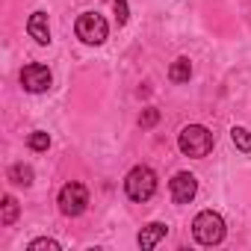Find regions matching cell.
<instances>
[{
  "instance_id": "6da1fadb",
  "label": "cell",
  "mask_w": 251,
  "mask_h": 251,
  "mask_svg": "<svg viewBox=\"0 0 251 251\" xmlns=\"http://www.w3.org/2000/svg\"><path fill=\"white\" fill-rule=\"evenodd\" d=\"M177 145L186 157H207L213 151V133L207 127H201V124H189V127L180 130Z\"/></svg>"
},
{
  "instance_id": "7a4b0ae2",
  "label": "cell",
  "mask_w": 251,
  "mask_h": 251,
  "mask_svg": "<svg viewBox=\"0 0 251 251\" xmlns=\"http://www.w3.org/2000/svg\"><path fill=\"white\" fill-rule=\"evenodd\" d=\"M192 233H195V239L201 245H219L225 239V219L219 213H213V210H204V213L195 216Z\"/></svg>"
},
{
  "instance_id": "3957f363",
  "label": "cell",
  "mask_w": 251,
  "mask_h": 251,
  "mask_svg": "<svg viewBox=\"0 0 251 251\" xmlns=\"http://www.w3.org/2000/svg\"><path fill=\"white\" fill-rule=\"evenodd\" d=\"M124 192H127V198H133V201H148L157 192V175L148 166L130 169V175L124 177Z\"/></svg>"
},
{
  "instance_id": "277c9868",
  "label": "cell",
  "mask_w": 251,
  "mask_h": 251,
  "mask_svg": "<svg viewBox=\"0 0 251 251\" xmlns=\"http://www.w3.org/2000/svg\"><path fill=\"white\" fill-rule=\"evenodd\" d=\"M74 30H77V39L86 42V45H103V42H106V33H109L106 21H103L98 12H83V15L77 18Z\"/></svg>"
},
{
  "instance_id": "5b68a950",
  "label": "cell",
  "mask_w": 251,
  "mask_h": 251,
  "mask_svg": "<svg viewBox=\"0 0 251 251\" xmlns=\"http://www.w3.org/2000/svg\"><path fill=\"white\" fill-rule=\"evenodd\" d=\"M86 204H89V192H86L83 183L71 180V183L62 186V192H59V210L65 216H80L86 210Z\"/></svg>"
},
{
  "instance_id": "8992f818",
  "label": "cell",
  "mask_w": 251,
  "mask_h": 251,
  "mask_svg": "<svg viewBox=\"0 0 251 251\" xmlns=\"http://www.w3.org/2000/svg\"><path fill=\"white\" fill-rule=\"evenodd\" d=\"M50 83H53V77H50V68H48V65H39V62L24 65V71H21V86H24L27 92H33V95L48 92Z\"/></svg>"
},
{
  "instance_id": "52a82bcc",
  "label": "cell",
  "mask_w": 251,
  "mask_h": 251,
  "mask_svg": "<svg viewBox=\"0 0 251 251\" xmlns=\"http://www.w3.org/2000/svg\"><path fill=\"white\" fill-rule=\"evenodd\" d=\"M169 189H172L175 204H189V201L195 198V192H198V180H195V175L180 172V175H175V177H172Z\"/></svg>"
},
{
  "instance_id": "ba28073f",
  "label": "cell",
  "mask_w": 251,
  "mask_h": 251,
  "mask_svg": "<svg viewBox=\"0 0 251 251\" xmlns=\"http://www.w3.org/2000/svg\"><path fill=\"white\" fill-rule=\"evenodd\" d=\"M166 233H169V225H163V222H151V225H145V227L139 230L136 242H139V248H157V245L166 239Z\"/></svg>"
},
{
  "instance_id": "9c48e42d",
  "label": "cell",
  "mask_w": 251,
  "mask_h": 251,
  "mask_svg": "<svg viewBox=\"0 0 251 251\" xmlns=\"http://www.w3.org/2000/svg\"><path fill=\"white\" fill-rule=\"evenodd\" d=\"M27 33H30L39 45H48V42H50L48 15H45V12H33V15H30V21H27Z\"/></svg>"
},
{
  "instance_id": "30bf717a",
  "label": "cell",
  "mask_w": 251,
  "mask_h": 251,
  "mask_svg": "<svg viewBox=\"0 0 251 251\" xmlns=\"http://www.w3.org/2000/svg\"><path fill=\"white\" fill-rule=\"evenodd\" d=\"M169 77H172L175 83H186V80L192 77V62H189L186 56L175 59V62H172V68H169Z\"/></svg>"
},
{
  "instance_id": "8fae6325",
  "label": "cell",
  "mask_w": 251,
  "mask_h": 251,
  "mask_svg": "<svg viewBox=\"0 0 251 251\" xmlns=\"http://www.w3.org/2000/svg\"><path fill=\"white\" fill-rule=\"evenodd\" d=\"M9 180L18 183V186H30V183H33V169L24 166V163H15V166L9 169Z\"/></svg>"
},
{
  "instance_id": "7c38bea8",
  "label": "cell",
  "mask_w": 251,
  "mask_h": 251,
  "mask_svg": "<svg viewBox=\"0 0 251 251\" xmlns=\"http://www.w3.org/2000/svg\"><path fill=\"white\" fill-rule=\"evenodd\" d=\"M15 219H18V201H15L12 195H6V198H3V216H0V225L9 227Z\"/></svg>"
},
{
  "instance_id": "4fadbf2b",
  "label": "cell",
  "mask_w": 251,
  "mask_h": 251,
  "mask_svg": "<svg viewBox=\"0 0 251 251\" xmlns=\"http://www.w3.org/2000/svg\"><path fill=\"white\" fill-rule=\"evenodd\" d=\"M230 139L239 151H251V130L248 127H233L230 130Z\"/></svg>"
},
{
  "instance_id": "5bb4252c",
  "label": "cell",
  "mask_w": 251,
  "mask_h": 251,
  "mask_svg": "<svg viewBox=\"0 0 251 251\" xmlns=\"http://www.w3.org/2000/svg\"><path fill=\"white\" fill-rule=\"evenodd\" d=\"M48 145H50V136H48L45 130H36V133L30 136V148H33V151H48Z\"/></svg>"
},
{
  "instance_id": "9a60e30c",
  "label": "cell",
  "mask_w": 251,
  "mask_h": 251,
  "mask_svg": "<svg viewBox=\"0 0 251 251\" xmlns=\"http://www.w3.org/2000/svg\"><path fill=\"white\" fill-rule=\"evenodd\" d=\"M30 248H33V251H39V248H48V251H59V242H56V239H33V242H30Z\"/></svg>"
},
{
  "instance_id": "2e32d148",
  "label": "cell",
  "mask_w": 251,
  "mask_h": 251,
  "mask_svg": "<svg viewBox=\"0 0 251 251\" xmlns=\"http://www.w3.org/2000/svg\"><path fill=\"white\" fill-rule=\"evenodd\" d=\"M157 118H160V112H157V109H145V112L139 115V124H142V127H154Z\"/></svg>"
},
{
  "instance_id": "e0dca14e",
  "label": "cell",
  "mask_w": 251,
  "mask_h": 251,
  "mask_svg": "<svg viewBox=\"0 0 251 251\" xmlns=\"http://www.w3.org/2000/svg\"><path fill=\"white\" fill-rule=\"evenodd\" d=\"M115 12H118V24L127 21V3L124 0H115Z\"/></svg>"
}]
</instances>
